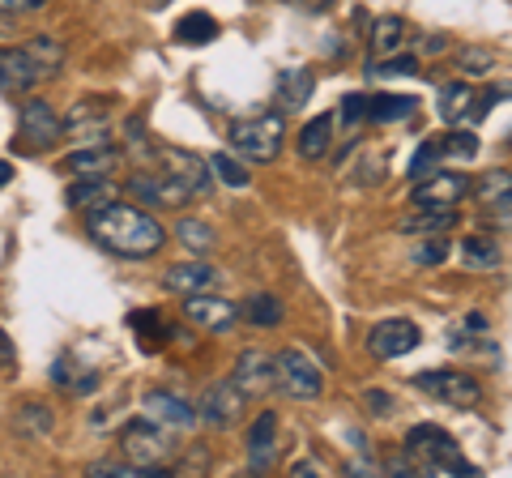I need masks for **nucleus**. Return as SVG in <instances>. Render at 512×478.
<instances>
[{
  "label": "nucleus",
  "mask_w": 512,
  "mask_h": 478,
  "mask_svg": "<svg viewBox=\"0 0 512 478\" xmlns=\"http://www.w3.org/2000/svg\"><path fill=\"white\" fill-rule=\"evenodd\" d=\"M52 0H0V13L5 18H13V13H39V9H47Z\"/></svg>",
  "instance_id": "c03bdc74"
},
{
  "label": "nucleus",
  "mask_w": 512,
  "mask_h": 478,
  "mask_svg": "<svg viewBox=\"0 0 512 478\" xmlns=\"http://www.w3.org/2000/svg\"><path fill=\"white\" fill-rule=\"evenodd\" d=\"M406 461H402V474L406 470H419V474H478L466 457H461L457 440L444 432L436 423H414L406 432Z\"/></svg>",
  "instance_id": "7ed1b4c3"
},
{
  "label": "nucleus",
  "mask_w": 512,
  "mask_h": 478,
  "mask_svg": "<svg viewBox=\"0 0 512 478\" xmlns=\"http://www.w3.org/2000/svg\"><path fill=\"white\" fill-rule=\"evenodd\" d=\"M312 90H316L312 69H286V73L278 77L274 99H278V107H282V111H299L303 103L312 99Z\"/></svg>",
  "instance_id": "a878e982"
},
{
  "label": "nucleus",
  "mask_w": 512,
  "mask_h": 478,
  "mask_svg": "<svg viewBox=\"0 0 512 478\" xmlns=\"http://www.w3.org/2000/svg\"><path fill=\"white\" fill-rule=\"evenodd\" d=\"M231 150L248 163H274L282 154V141H286V120L282 111H261V116H239L231 120Z\"/></svg>",
  "instance_id": "20e7f679"
},
{
  "label": "nucleus",
  "mask_w": 512,
  "mask_h": 478,
  "mask_svg": "<svg viewBox=\"0 0 512 478\" xmlns=\"http://www.w3.org/2000/svg\"><path fill=\"white\" fill-rule=\"evenodd\" d=\"M440 116L448 124H470V120H478V103H474L470 82H448V86H440Z\"/></svg>",
  "instance_id": "5701e85b"
},
{
  "label": "nucleus",
  "mask_w": 512,
  "mask_h": 478,
  "mask_svg": "<svg viewBox=\"0 0 512 478\" xmlns=\"http://www.w3.org/2000/svg\"><path fill=\"white\" fill-rule=\"evenodd\" d=\"M440 163H444V158H440V146H436V141H423V146L414 150V158H410L406 175H410V180H423V175H431V171H436Z\"/></svg>",
  "instance_id": "e433bc0d"
},
{
  "label": "nucleus",
  "mask_w": 512,
  "mask_h": 478,
  "mask_svg": "<svg viewBox=\"0 0 512 478\" xmlns=\"http://www.w3.org/2000/svg\"><path fill=\"white\" fill-rule=\"evenodd\" d=\"M286 5H295V9H303V13H320V9H329L333 0H286Z\"/></svg>",
  "instance_id": "49530a36"
},
{
  "label": "nucleus",
  "mask_w": 512,
  "mask_h": 478,
  "mask_svg": "<svg viewBox=\"0 0 512 478\" xmlns=\"http://www.w3.org/2000/svg\"><path fill=\"white\" fill-rule=\"evenodd\" d=\"M52 427H56V419H52V414H47L39 402H30V406H26V414H22V432H30V436H47Z\"/></svg>",
  "instance_id": "ea45409f"
},
{
  "label": "nucleus",
  "mask_w": 512,
  "mask_h": 478,
  "mask_svg": "<svg viewBox=\"0 0 512 478\" xmlns=\"http://www.w3.org/2000/svg\"><path fill=\"white\" fill-rule=\"evenodd\" d=\"M9 180H13V167H9V163H5V158H0V188H5V184H9Z\"/></svg>",
  "instance_id": "de8ad7c7"
},
{
  "label": "nucleus",
  "mask_w": 512,
  "mask_h": 478,
  "mask_svg": "<svg viewBox=\"0 0 512 478\" xmlns=\"http://www.w3.org/2000/svg\"><path fill=\"white\" fill-rule=\"evenodd\" d=\"M175 39H180V43H192V47L214 43V39H218V22L210 18V13H184L180 26H175Z\"/></svg>",
  "instance_id": "2f4dec72"
},
{
  "label": "nucleus",
  "mask_w": 512,
  "mask_h": 478,
  "mask_svg": "<svg viewBox=\"0 0 512 478\" xmlns=\"http://www.w3.org/2000/svg\"><path fill=\"white\" fill-rule=\"evenodd\" d=\"M175 239L188 248V252H197V257H205V252H214V227L210 222H201V218H180V227H175Z\"/></svg>",
  "instance_id": "7c9ffc66"
},
{
  "label": "nucleus",
  "mask_w": 512,
  "mask_h": 478,
  "mask_svg": "<svg viewBox=\"0 0 512 478\" xmlns=\"http://www.w3.org/2000/svg\"><path fill=\"white\" fill-rule=\"evenodd\" d=\"M18 137L26 150H52L60 141V111L47 103V99H26L22 111H18Z\"/></svg>",
  "instance_id": "9d476101"
},
{
  "label": "nucleus",
  "mask_w": 512,
  "mask_h": 478,
  "mask_svg": "<svg viewBox=\"0 0 512 478\" xmlns=\"http://www.w3.org/2000/svg\"><path fill=\"white\" fill-rule=\"evenodd\" d=\"M333 129H338V116H312L299 133V154L308 163H320L329 150H333Z\"/></svg>",
  "instance_id": "393cba45"
},
{
  "label": "nucleus",
  "mask_w": 512,
  "mask_h": 478,
  "mask_svg": "<svg viewBox=\"0 0 512 478\" xmlns=\"http://www.w3.org/2000/svg\"><path fill=\"white\" fill-rule=\"evenodd\" d=\"M124 193L141 201V205H150V210H175V205H184L188 193L180 184L171 180V175H163L158 167L150 171H137V175H128V184H124Z\"/></svg>",
  "instance_id": "ddd939ff"
},
{
  "label": "nucleus",
  "mask_w": 512,
  "mask_h": 478,
  "mask_svg": "<svg viewBox=\"0 0 512 478\" xmlns=\"http://www.w3.org/2000/svg\"><path fill=\"white\" fill-rule=\"evenodd\" d=\"M244 402L248 397L239 393L231 380H210L205 393L197 397V419H205L214 432H227V427H235L239 419H244Z\"/></svg>",
  "instance_id": "9b49d317"
},
{
  "label": "nucleus",
  "mask_w": 512,
  "mask_h": 478,
  "mask_svg": "<svg viewBox=\"0 0 512 478\" xmlns=\"http://www.w3.org/2000/svg\"><path fill=\"white\" fill-rule=\"evenodd\" d=\"M342 120H346V124L367 120V94H346V103H342Z\"/></svg>",
  "instance_id": "37998d69"
},
{
  "label": "nucleus",
  "mask_w": 512,
  "mask_h": 478,
  "mask_svg": "<svg viewBox=\"0 0 512 478\" xmlns=\"http://www.w3.org/2000/svg\"><path fill=\"white\" fill-rule=\"evenodd\" d=\"M107 129H111V99H107V94L77 99L69 107V116H60V137L77 141V146H86V141H99Z\"/></svg>",
  "instance_id": "1a4fd4ad"
},
{
  "label": "nucleus",
  "mask_w": 512,
  "mask_h": 478,
  "mask_svg": "<svg viewBox=\"0 0 512 478\" xmlns=\"http://www.w3.org/2000/svg\"><path fill=\"white\" fill-rule=\"evenodd\" d=\"M414 389H423L427 397H436L440 406H453V410H474V406H483V385H478L470 372H457V368H427V372H414Z\"/></svg>",
  "instance_id": "39448f33"
},
{
  "label": "nucleus",
  "mask_w": 512,
  "mask_h": 478,
  "mask_svg": "<svg viewBox=\"0 0 512 478\" xmlns=\"http://www.w3.org/2000/svg\"><path fill=\"white\" fill-rule=\"evenodd\" d=\"M64 69V43L56 39H30L0 47V90L5 94H26Z\"/></svg>",
  "instance_id": "f03ea898"
},
{
  "label": "nucleus",
  "mask_w": 512,
  "mask_h": 478,
  "mask_svg": "<svg viewBox=\"0 0 512 478\" xmlns=\"http://www.w3.org/2000/svg\"><path fill=\"white\" fill-rule=\"evenodd\" d=\"M205 163H210V171L231 188H248V180H252L248 167L239 163V158H231V154H214V158H205Z\"/></svg>",
  "instance_id": "c9c22d12"
},
{
  "label": "nucleus",
  "mask_w": 512,
  "mask_h": 478,
  "mask_svg": "<svg viewBox=\"0 0 512 478\" xmlns=\"http://www.w3.org/2000/svg\"><path fill=\"white\" fill-rule=\"evenodd\" d=\"M457 210H410L402 222H397V231L402 235H444L457 227Z\"/></svg>",
  "instance_id": "cd10ccee"
},
{
  "label": "nucleus",
  "mask_w": 512,
  "mask_h": 478,
  "mask_svg": "<svg viewBox=\"0 0 512 478\" xmlns=\"http://www.w3.org/2000/svg\"><path fill=\"white\" fill-rule=\"evenodd\" d=\"M64 201L73 205V210H103V205L120 201V188L116 180H107V175H77V180L64 188Z\"/></svg>",
  "instance_id": "a211bd4d"
},
{
  "label": "nucleus",
  "mask_w": 512,
  "mask_h": 478,
  "mask_svg": "<svg viewBox=\"0 0 512 478\" xmlns=\"http://www.w3.org/2000/svg\"><path fill=\"white\" fill-rule=\"evenodd\" d=\"M120 163H124L120 146H77L60 167L73 171V175H107L111 167H120Z\"/></svg>",
  "instance_id": "412c9836"
},
{
  "label": "nucleus",
  "mask_w": 512,
  "mask_h": 478,
  "mask_svg": "<svg viewBox=\"0 0 512 478\" xmlns=\"http://www.w3.org/2000/svg\"><path fill=\"white\" fill-rule=\"evenodd\" d=\"M13 372H18V346H13V338L0 329V376H13Z\"/></svg>",
  "instance_id": "79ce46f5"
},
{
  "label": "nucleus",
  "mask_w": 512,
  "mask_h": 478,
  "mask_svg": "<svg viewBox=\"0 0 512 478\" xmlns=\"http://www.w3.org/2000/svg\"><path fill=\"white\" fill-rule=\"evenodd\" d=\"M419 111L414 94H367V120L372 124H397Z\"/></svg>",
  "instance_id": "b1692460"
},
{
  "label": "nucleus",
  "mask_w": 512,
  "mask_h": 478,
  "mask_svg": "<svg viewBox=\"0 0 512 478\" xmlns=\"http://www.w3.org/2000/svg\"><path fill=\"white\" fill-rule=\"evenodd\" d=\"M239 316H244L248 325H256V329H274V325H282L286 308H282V299H278V295L261 291V295H248L244 304H239Z\"/></svg>",
  "instance_id": "c85d7f7f"
},
{
  "label": "nucleus",
  "mask_w": 512,
  "mask_h": 478,
  "mask_svg": "<svg viewBox=\"0 0 512 478\" xmlns=\"http://www.w3.org/2000/svg\"><path fill=\"white\" fill-rule=\"evenodd\" d=\"M133 329L141 333V346L146 350H163L167 338H171V329H167V321L158 312H133Z\"/></svg>",
  "instance_id": "f704fd0d"
},
{
  "label": "nucleus",
  "mask_w": 512,
  "mask_h": 478,
  "mask_svg": "<svg viewBox=\"0 0 512 478\" xmlns=\"http://www.w3.org/2000/svg\"><path fill=\"white\" fill-rule=\"evenodd\" d=\"M124 137H128V141H146V120H141V116H128V120H124Z\"/></svg>",
  "instance_id": "a18cd8bd"
},
{
  "label": "nucleus",
  "mask_w": 512,
  "mask_h": 478,
  "mask_svg": "<svg viewBox=\"0 0 512 478\" xmlns=\"http://www.w3.org/2000/svg\"><path fill=\"white\" fill-rule=\"evenodd\" d=\"M508 184H512V175H508V167H495V171H487L478 184H470V193H474V201L483 205V214H500V218H508Z\"/></svg>",
  "instance_id": "4be33fe9"
},
{
  "label": "nucleus",
  "mask_w": 512,
  "mask_h": 478,
  "mask_svg": "<svg viewBox=\"0 0 512 478\" xmlns=\"http://www.w3.org/2000/svg\"><path fill=\"white\" fill-rule=\"evenodd\" d=\"M163 286L175 295H197V291H214L218 286V269L205 261H180L163 274Z\"/></svg>",
  "instance_id": "aec40b11"
},
{
  "label": "nucleus",
  "mask_w": 512,
  "mask_h": 478,
  "mask_svg": "<svg viewBox=\"0 0 512 478\" xmlns=\"http://www.w3.org/2000/svg\"><path fill=\"white\" fill-rule=\"evenodd\" d=\"M461 265L474 269V274H491V269L504 265V252L487 235H466L461 239Z\"/></svg>",
  "instance_id": "bb28decb"
},
{
  "label": "nucleus",
  "mask_w": 512,
  "mask_h": 478,
  "mask_svg": "<svg viewBox=\"0 0 512 478\" xmlns=\"http://www.w3.org/2000/svg\"><path fill=\"white\" fill-rule=\"evenodd\" d=\"M414 265H440L448 257V244H444V235H419V244H414Z\"/></svg>",
  "instance_id": "4c0bfd02"
},
{
  "label": "nucleus",
  "mask_w": 512,
  "mask_h": 478,
  "mask_svg": "<svg viewBox=\"0 0 512 478\" xmlns=\"http://www.w3.org/2000/svg\"><path fill=\"white\" fill-rule=\"evenodd\" d=\"M436 146H440V158H448V163H470V158L478 154V137L457 124V129H453V133H444Z\"/></svg>",
  "instance_id": "473e14b6"
},
{
  "label": "nucleus",
  "mask_w": 512,
  "mask_h": 478,
  "mask_svg": "<svg viewBox=\"0 0 512 478\" xmlns=\"http://www.w3.org/2000/svg\"><path fill=\"white\" fill-rule=\"evenodd\" d=\"M146 414L154 423H163V427H175V432H184V427H192L197 423V406L188 402V397H180V393H171V389H154V393H146Z\"/></svg>",
  "instance_id": "f3484780"
},
{
  "label": "nucleus",
  "mask_w": 512,
  "mask_h": 478,
  "mask_svg": "<svg viewBox=\"0 0 512 478\" xmlns=\"http://www.w3.org/2000/svg\"><path fill=\"white\" fill-rule=\"evenodd\" d=\"M406 43V22L402 18H376L372 22V56H393Z\"/></svg>",
  "instance_id": "c756f323"
},
{
  "label": "nucleus",
  "mask_w": 512,
  "mask_h": 478,
  "mask_svg": "<svg viewBox=\"0 0 512 478\" xmlns=\"http://www.w3.org/2000/svg\"><path fill=\"white\" fill-rule=\"evenodd\" d=\"M158 171L171 175L188 197H201L210 188V163L184 146H158Z\"/></svg>",
  "instance_id": "f8f14e48"
},
{
  "label": "nucleus",
  "mask_w": 512,
  "mask_h": 478,
  "mask_svg": "<svg viewBox=\"0 0 512 478\" xmlns=\"http://www.w3.org/2000/svg\"><path fill=\"white\" fill-rule=\"evenodd\" d=\"M184 316L210 333H227L239 321V304H231V299H222V295H210V291H197V295H184Z\"/></svg>",
  "instance_id": "2eb2a0df"
},
{
  "label": "nucleus",
  "mask_w": 512,
  "mask_h": 478,
  "mask_svg": "<svg viewBox=\"0 0 512 478\" xmlns=\"http://www.w3.org/2000/svg\"><path fill=\"white\" fill-rule=\"evenodd\" d=\"M9 35V22H5V13H0V39H5Z\"/></svg>",
  "instance_id": "09e8293b"
},
{
  "label": "nucleus",
  "mask_w": 512,
  "mask_h": 478,
  "mask_svg": "<svg viewBox=\"0 0 512 478\" xmlns=\"http://www.w3.org/2000/svg\"><path fill=\"white\" fill-rule=\"evenodd\" d=\"M86 231L94 235L99 248L116 252V257H133V261H146L154 252H163L167 244L163 222L146 210H137V205H120V201L103 205V210H90Z\"/></svg>",
  "instance_id": "f257e3e1"
},
{
  "label": "nucleus",
  "mask_w": 512,
  "mask_h": 478,
  "mask_svg": "<svg viewBox=\"0 0 512 478\" xmlns=\"http://www.w3.org/2000/svg\"><path fill=\"white\" fill-rule=\"evenodd\" d=\"M419 342H423V333H419V325H414V321H406V316L380 321L372 333H367V350H372L380 363H393V359L410 355Z\"/></svg>",
  "instance_id": "4468645a"
},
{
  "label": "nucleus",
  "mask_w": 512,
  "mask_h": 478,
  "mask_svg": "<svg viewBox=\"0 0 512 478\" xmlns=\"http://www.w3.org/2000/svg\"><path fill=\"white\" fill-rule=\"evenodd\" d=\"M231 385L244 393V397H261L274 389V359L265 355V350H256L248 346L244 355L235 359V372H231Z\"/></svg>",
  "instance_id": "dca6fc26"
},
{
  "label": "nucleus",
  "mask_w": 512,
  "mask_h": 478,
  "mask_svg": "<svg viewBox=\"0 0 512 478\" xmlns=\"http://www.w3.org/2000/svg\"><path fill=\"white\" fill-rule=\"evenodd\" d=\"M274 453H278V414L261 410L256 414V423L248 427V466L252 470H269L274 466Z\"/></svg>",
  "instance_id": "6ab92c4d"
},
{
  "label": "nucleus",
  "mask_w": 512,
  "mask_h": 478,
  "mask_svg": "<svg viewBox=\"0 0 512 478\" xmlns=\"http://www.w3.org/2000/svg\"><path fill=\"white\" fill-rule=\"evenodd\" d=\"M470 197V175L453 171V167H436L423 180H414L410 188V205L414 210H457Z\"/></svg>",
  "instance_id": "0eeeda50"
},
{
  "label": "nucleus",
  "mask_w": 512,
  "mask_h": 478,
  "mask_svg": "<svg viewBox=\"0 0 512 478\" xmlns=\"http://www.w3.org/2000/svg\"><path fill=\"white\" fill-rule=\"evenodd\" d=\"M120 453H124V461H133V466H141V470H158V461L171 453L167 427L154 423L150 414H141V419H128L120 427Z\"/></svg>",
  "instance_id": "423d86ee"
},
{
  "label": "nucleus",
  "mask_w": 512,
  "mask_h": 478,
  "mask_svg": "<svg viewBox=\"0 0 512 478\" xmlns=\"http://www.w3.org/2000/svg\"><path fill=\"white\" fill-rule=\"evenodd\" d=\"M495 65H500L495 47H461V52H457L461 77H487V73H495Z\"/></svg>",
  "instance_id": "72a5a7b5"
},
{
  "label": "nucleus",
  "mask_w": 512,
  "mask_h": 478,
  "mask_svg": "<svg viewBox=\"0 0 512 478\" xmlns=\"http://www.w3.org/2000/svg\"><path fill=\"white\" fill-rule=\"evenodd\" d=\"M363 402H367V410H372L376 419H384V414H393V410H397V397H393V393H384V389H367V393H363Z\"/></svg>",
  "instance_id": "a19ab883"
},
{
  "label": "nucleus",
  "mask_w": 512,
  "mask_h": 478,
  "mask_svg": "<svg viewBox=\"0 0 512 478\" xmlns=\"http://www.w3.org/2000/svg\"><path fill=\"white\" fill-rule=\"evenodd\" d=\"M274 385H282L291 397H299V402H312V397H320V389H325V372L316 368V359L308 350L286 346L274 355Z\"/></svg>",
  "instance_id": "6e6552de"
},
{
  "label": "nucleus",
  "mask_w": 512,
  "mask_h": 478,
  "mask_svg": "<svg viewBox=\"0 0 512 478\" xmlns=\"http://www.w3.org/2000/svg\"><path fill=\"white\" fill-rule=\"evenodd\" d=\"M419 60L414 56H380V65H376V77H419Z\"/></svg>",
  "instance_id": "58836bf2"
}]
</instances>
